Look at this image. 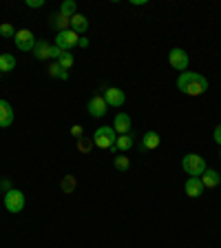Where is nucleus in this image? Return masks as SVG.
<instances>
[{"label":"nucleus","instance_id":"1","mask_svg":"<svg viewBox=\"0 0 221 248\" xmlns=\"http://www.w3.org/2000/svg\"><path fill=\"white\" fill-rule=\"evenodd\" d=\"M177 89L186 95H201V93L208 91V80L201 73L195 71H184L177 78Z\"/></svg>","mask_w":221,"mask_h":248},{"label":"nucleus","instance_id":"2","mask_svg":"<svg viewBox=\"0 0 221 248\" xmlns=\"http://www.w3.org/2000/svg\"><path fill=\"white\" fill-rule=\"evenodd\" d=\"M181 169H184L186 175L201 177V175H204V170H206L208 166H206V160H204L201 155L188 153V155H184V157H181Z\"/></svg>","mask_w":221,"mask_h":248},{"label":"nucleus","instance_id":"3","mask_svg":"<svg viewBox=\"0 0 221 248\" xmlns=\"http://www.w3.org/2000/svg\"><path fill=\"white\" fill-rule=\"evenodd\" d=\"M115 142H118V133L113 126H98L93 133V144L98 149H113Z\"/></svg>","mask_w":221,"mask_h":248},{"label":"nucleus","instance_id":"4","mask_svg":"<svg viewBox=\"0 0 221 248\" xmlns=\"http://www.w3.org/2000/svg\"><path fill=\"white\" fill-rule=\"evenodd\" d=\"M25 193L18 191V188H11V191L5 193V208L9 213H22L25 208Z\"/></svg>","mask_w":221,"mask_h":248},{"label":"nucleus","instance_id":"5","mask_svg":"<svg viewBox=\"0 0 221 248\" xmlns=\"http://www.w3.org/2000/svg\"><path fill=\"white\" fill-rule=\"evenodd\" d=\"M168 62H170V67L175 69V71L184 73L186 69H188V62H191V58H188V53H186L184 49L175 46V49H170V53H168Z\"/></svg>","mask_w":221,"mask_h":248},{"label":"nucleus","instance_id":"6","mask_svg":"<svg viewBox=\"0 0 221 248\" xmlns=\"http://www.w3.org/2000/svg\"><path fill=\"white\" fill-rule=\"evenodd\" d=\"M77 40H80V36H77L73 29L60 31L56 36V46H60L62 51H71L73 46H77Z\"/></svg>","mask_w":221,"mask_h":248},{"label":"nucleus","instance_id":"7","mask_svg":"<svg viewBox=\"0 0 221 248\" xmlns=\"http://www.w3.org/2000/svg\"><path fill=\"white\" fill-rule=\"evenodd\" d=\"M14 42H15V46H18L20 51H33V46H36V38H33V33H31L29 29L15 31Z\"/></svg>","mask_w":221,"mask_h":248},{"label":"nucleus","instance_id":"8","mask_svg":"<svg viewBox=\"0 0 221 248\" xmlns=\"http://www.w3.org/2000/svg\"><path fill=\"white\" fill-rule=\"evenodd\" d=\"M87 111L91 118H104L108 111V104H106V100H104V95H93V98L88 100Z\"/></svg>","mask_w":221,"mask_h":248},{"label":"nucleus","instance_id":"9","mask_svg":"<svg viewBox=\"0 0 221 248\" xmlns=\"http://www.w3.org/2000/svg\"><path fill=\"white\" fill-rule=\"evenodd\" d=\"M104 100H106L108 107H124V102H126V93L118 87H106L104 89Z\"/></svg>","mask_w":221,"mask_h":248},{"label":"nucleus","instance_id":"10","mask_svg":"<svg viewBox=\"0 0 221 248\" xmlns=\"http://www.w3.org/2000/svg\"><path fill=\"white\" fill-rule=\"evenodd\" d=\"M184 191H186V195L188 197H199V195H204V184H201V177H188L186 180V184H184Z\"/></svg>","mask_w":221,"mask_h":248},{"label":"nucleus","instance_id":"11","mask_svg":"<svg viewBox=\"0 0 221 248\" xmlns=\"http://www.w3.org/2000/svg\"><path fill=\"white\" fill-rule=\"evenodd\" d=\"M113 129L118 135H129L131 131V115L129 113H118L113 120Z\"/></svg>","mask_w":221,"mask_h":248},{"label":"nucleus","instance_id":"12","mask_svg":"<svg viewBox=\"0 0 221 248\" xmlns=\"http://www.w3.org/2000/svg\"><path fill=\"white\" fill-rule=\"evenodd\" d=\"M14 122V108L7 100H0V129H7Z\"/></svg>","mask_w":221,"mask_h":248},{"label":"nucleus","instance_id":"13","mask_svg":"<svg viewBox=\"0 0 221 248\" xmlns=\"http://www.w3.org/2000/svg\"><path fill=\"white\" fill-rule=\"evenodd\" d=\"M160 133L157 131H146L144 138H142V151H153L160 146Z\"/></svg>","mask_w":221,"mask_h":248},{"label":"nucleus","instance_id":"14","mask_svg":"<svg viewBox=\"0 0 221 248\" xmlns=\"http://www.w3.org/2000/svg\"><path fill=\"white\" fill-rule=\"evenodd\" d=\"M201 184H204V188H215V186L221 184V175L217 173V170L206 169L204 170V175H201Z\"/></svg>","mask_w":221,"mask_h":248},{"label":"nucleus","instance_id":"15","mask_svg":"<svg viewBox=\"0 0 221 248\" xmlns=\"http://www.w3.org/2000/svg\"><path fill=\"white\" fill-rule=\"evenodd\" d=\"M51 46L53 45H49L46 40L36 42V46H33V58H36V60H49V58H51Z\"/></svg>","mask_w":221,"mask_h":248},{"label":"nucleus","instance_id":"16","mask_svg":"<svg viewBox=\"0 0 221 248\" xmlns=\"http://www.w3.org/2000/svg\"><path fill=\"white\" fill-rule=\"evenodd\" d=\"M71 29L75 31V33H87L88 31V18L82 14H75L71 18Z\"/></svg>","mask_w":221,"mask_h":248},{"label":"nucleus","instance_id":"17","mask_svg":"<svg viewBox=\"0 0 221 248\" xmlns=\"http://www.w3.org/2000/svg\"><path fill=\"white\" fill-rule=\"evenodd\" d=\"M58 14L64 16V18H69V20H71L73 16L77 14V5H75V0H64V2H60V9H58Z\"/></svg>","mask_w":221,"mask_h":248},{"label":"nucleus","instance_id":"18","mask_svg":"<svg viewBox=\"0 0 221 248\" xmlns=\"http://www.w3.org/2000/svg\"><path fill=\"white\" fill-rule=\"evenodd\" d=\"M15 69V58L11 53H0V73H9Z\"/></svg>","mask_w":221,"mask_h":248},{"label":"nucleus","instance_id":"19","mask_svg":"<svg viewBox=\"0 0 221 248\" xmlns=\"http://www.w3.org/2000/svg\"><path fill=\"white\" fill-rule=\"evenodd\" d=\"M51 27L53 29H58V33H60V31L71 29V20L64 18V16H60V14H56V16H51Z\"/></svg>","mask_w":221,"mask_h":248},{"label":"nucleus","instance_id":"20","mask_svg":"<svg viewBox=\"0 0 221 248\" xmlns=\"http://www.w3.org/2000/svg\"><path fill=\"white\" fill-rule=\"evenodd\" d=\"M131 146H133V138L129 135H118V142H115V146L111 151H129Z\"/></svg>","mask_w":221,"mask_h":248},{"label":"nucleus","instance_id":"21","mask_svg":"<svg viewBox=\"0 0 221 248\" xmlns=\"http://www.w3.org/2000/svg\"><path fill=\"white\" fill-rule=\"evenodd\" d=\"M49 76L51 78H58V80H69V73L58 64V62H51V67H49Z\"/></svg>","mask_w":221,"mask_h":248},{"label":"nucleus","instance_id":"22","mask_svg":"<svg viewBox=\"0 0 221 248\" xmlns=\"http://www.w3.org/2000/svg\"><path fill=\"white\" fill-rule=\"evenodd\" d=\"M56 62H58V64H60L62 69H64V71H69V69L73 67V62H75V60H73V56H71V53H69V51H64L60 58H58Z\"/></svg>","mask_w":221,"mask_h":248},{"label":"nucleus","instance_id":"23","mask_svg":"<svg viewBox=\"0 0 221 248\" xmlns=\"http://www.w3.org/2000/svg\"><path fill=\"white\" fill-rule=\"evenodd\" d=\"M62 191L64 193H71V191H75V186H77V182H75V177L73 175H67L64 180H62Z\"/></svg>","mask_w":221,"mask_h":248},{"label":"nucleus","instance_id":"24","mask_svg":"<svg viewBox=\"0 0 221 248\" xmlns=\"http://www.w3.org/2000/svg\"><path fill=\"white\" fill-rule=\"evenodd\" d=\"M129 166H131V160L126 155H118L115 157V169L118 170H129Z\"/></svg>","mask_w":221,"mask_h":248},{"label":"nucleus","instance_id":"25","mask_svg":"<svg viewBox=\"0 0 221 248\" xmlns=\"http://www.w3.org/2000/svg\"><path fill=\"white\" fill-rule=\"evenodd\" d=\"M0 36H2V38H14L15 36V29L9 25V22H2V25H0Z\"/></svg>","mask_w":221,"mask_h":248},{"label":"nucleus","instance_id":"26","mask_svg":"<svg viewBox=\"0 0 221 248\" xmlns=\"http://www.w3.org/2000/svg\"><path fill=\"white\" fill-rule=\"evenodd\" d=\"M91 146H93V140H87V138H80V140H77V149L82 151V153H87Z\"/></svg>","mask_w":221,"mask_h":248},{"label":"nucleus","instance_id":"27","mask_svg":"<svg viewBox=\"0 0 221 248\" xmlns=\"http://www.w3.org/2000/svg\"><path fill=\"white\" fill-rule=\"evenodd\" d=\"M82 133H84V131H82V126H80V124H75V126H71V135H73V138H77V140H80V138H82Z\"/></svg>","mask_w":221,"mask_h":248},{"label":"nucleus","instance_id":"28","mask_svg":"<svg viewBox=\"0 0 221 248\" xmlns=\"http://www.w3.org/2000/svg\"><path fill=\"white\" fill-rule=\"evenodd\" d=\"M27 7H31V9H38V7H44V0H27Z\"/></svg>","mask_w":221,"mask_h":248},{"label":"nucleus","instance_id":"29","mask_svg":"<svg viewBox=\"0 0 221 248\" xmlns=\"http://www.w3.org/2000/svg\"><path fill=\"white\" fill-rule=\"evenodd\" d=\"M62 53H64V51H62L60 46H56V45H53V46H51V58H53V62H56V60H58V58H60V56H62Z\"/></svg>","mask_w":221,"mask_h":248},{"label":"nucleus","instance_id":"30","mask_svg":"<svg viewBox=\"0 0 221 248\" xmlns=\"http://www.w3.org/2000/svg\"><path fill=\"white\" fill-rule=\"evenodd\" d=\"M212 138H215V142L221 146V124H219V126H217L215 131H212Z\"/></svg>","mask_w":221,"mask_h":248},{"label":"nucleus","instance_id":"31","mask_svg":"<svg viewBox=\"0 0 221 248\" xmlns=\"http://www.w3.org/2000/svg\"><path fill=\"white\" fill-rule=\"evenodd\" d=\"M0 188H2V191H11V182L9 180H0Z\"/></svg>","mask_w":221,"mask_h":248},{"label":"nucleus","instance_id":"32","mask_svg":"<svg viewBox=\"0 0 221 248\" xmlns=\"http://www.w3.org/2000/svg\"><path fill=\"white\" fill-rule=\"evenodd\" d=\"M77 46H88V38H80V40H77Z\"/></svg>","mask_w":221,"mask_h":248},{"label":"nucleus","instance_id":"33","mask_svg":"<svg viewBox=\"0 0 221 248\" xmlns=\"http://www.w3.org/2000/svg\"><path fill=\"white\" fill-rule=\"evenodd\" d=\"M219 160H221V153H219Z\"/></svg>","mask_w":221,"mask_h":248},{"label":"nucleus","instance_id":"34","mask_svg":"<svg viewBox=\"0 0 221 248\" xmlns=\"http://www.w3.org/2000/svg\"><path fill=\"white\" fill-rule=\"evenodd\" d=\"M0 78H2V73H0Z\"/></svg>","mask_w":221,"mask_h":248}]
</instances>
